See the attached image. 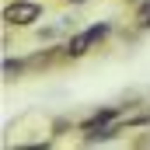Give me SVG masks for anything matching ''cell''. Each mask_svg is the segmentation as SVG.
Segmentation results:
<instances>
[{
    "mask_svg": "<svg viewBox=\"0 0 150 150\" xmlns=\"http://www.w3.org/2000/svg\"><path fill=\"white\" fill-rule=\"evenodd\" d=\"M63 129H70V122L67 119H56L52 122V136H63Z\"/></svg>",
    "mask_w": 150,
    "mask_h": 150,
    "instance_id": "obj_7",
    "label": "cell"
},
{
    "mask_svg": "<svg viewBox=\"0 0 150 150\" xmlns=\"http://www.w3.org/2000/svg\"><path fill=\"white\" fill-rule=\"evenodd\" d=\"M133 21H136L140 32H150V0H140V4H136V18H133Z\"/></svg>",
    "mask_w": 150,
    "mask_h": 150,
    "instance_id": "obj_4",
    "label": "cell"
},
{
    "mask_svg": "<svg viewBox=\"0 0 150 150\" xmlns=\"http://www.w3.org/2000/svg\"><path fill=\"white\" fill-rule=\"evenodd\" d=\"M87 35L94 38V45H98V42H105V38L112 35V25H108V21H98V25H87Z\"/></svg>",
    "mask_w": 150,
    "mask_h": 150,
    "instance_id": "obj_5",
    "label": "cell"
},
{
    "mask_svg": "<svg viewBox=\"0 0 150 150\" xmlns=\"http://www.w3.org/2000/svg\"><path fill=\"white\" fill-rule=\"evenodd\" d=\"M25 70V63L21 59H4V80H18Z\"/></svg>",
    "mask_w": 150,
    "mask_h": 150,
    "instance_id": "obj_6",
    "label": "cell"
},
{
    "mask_svg": "<svg viewBox=\"0 0 150 150\" xmlns=\"http://www.w3.org/2000/svg\"><path fill=\"white\" fill-rule=\"evenodd\" d=\"M126 115V108H115V105H108V108H98V112H91L77 129L80 133H91V129H101V126H112V122H119Z\"/></svg>",
    "mask_w": 150,
    "mask_h": 150,
    "instance_id": "obj_2",
    "label": "cell"
},
{
    "mask_svg": "<svg viewBox=\"0 0 150 150\" xmlns=\"http://www.w3.org/2000/svg\"><path fill=\"white\" fill-rule=\"evenodd\" d=\"M67 4H87V0H67Z\"/></svg>",
    "mask_w": 150,
    "mask_h": 150,
    "instance_id": "obj_8",
    "label": "cell"
},
{
    "mask_svg": "<svg viewBox=\"0 0 150 150\" xmlns=\"http://www.w3.org/2000/svg\"><path fill=\"white\" fill-rule=\"evenodd\" d=\"M91 49H94V38L87 35V28H84V32H74V35L59 45V52H63L67 59H80V56H87Z\"/></svg>",
    "mask_w": 150,
    "mask_h": 150,
    "instance_id": "obj_3",
    "label": "cell"
},
{
    "mask_svg": "<svg viewBox=\"0 0 150 150\" xmlns=\"http://www.w3.org/2000/svg\"><path fill=\"white\" fill-rule=\"evenodd\" d=\"M45 7L38 0H11L4 7V25L7 28H32L35 21H42Z\"/></svg>",
    "mask_w": 150,
    "mask_h": 150,
    "instance_id": "obj_1",
    "label": "cell"
},
{
    "mask_svg": "<svg viewBox=\"0 0 150 150\" xmlns=\"http://www.w3.org/2000/svg\"><path fill=\"white\" fill-rule=\"evenodd\" d=\"M133 4H140V0H133Z\"/></svg>",
    "mask_w": 150,
    "mask_h": 150,
    "instance_id": "obj_9",
    "label": "cell"
}]
</instances>
